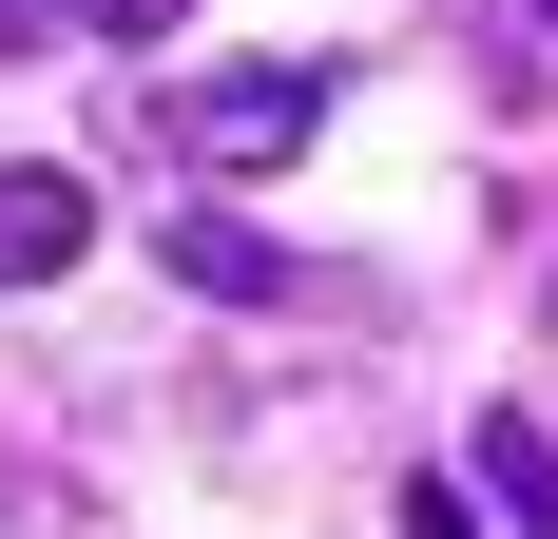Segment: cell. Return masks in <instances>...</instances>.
<instances>
[{
  "label": "cell",
  "instance_id": "cell-1",
  "mask_svg": "<svg viewBox=\"0 0 558 539\" xmlns=\"http://www.w3.org/2000/svg\"><path fill=\"white\" fill-rule=\"evenodd\" d=\"M116 135H155V155H193L213 193H251V173H289L308 135H328V77L308 58H231V77H193V97H116Z\"/></svg>",
  "mask_w": 558,
  "mask_h": 539
},
{
  "label": "cell",
  "instance_id": "cell-3",
  "mask_svg": "<svg viewBox=\"0 0 558 539\" xmlns=\"http://www.w3.org/2000/svg\"><path fill=\"white\" fill-rule=\"evenodd\" d=\"M462 482L501 501L520 539H558V424H539V405H482V443H462Z\"/></svg>",
  "mask_w": 558,
  "mask_h": 539
},
{
  "label": "cell",
  "instance_id": "cell-2",
  "mask_svg": "<svg viewBox=\"0 0 558 539\" xmlns=\"http://www.w3.org/2000/svg\"><path fill=\"white\" fill-rule=\"evenodd\" d=\"M77 251H97V173H58V155H0V289H58Z\"/></svg>",
  "mask_w": 558,
  "mask_h": 539
},
{
  "label": "cell",
  "instance_id": "cell-5",
  "mask_svg": "<svg viewBox=\"0 0 558 539\" xmlns=\"http://www.w3.org/2000/svg\"><path fill=\"white\" fill-rule=\"evenodd\" d=\"M0 539H77V520H58V482L20 463V443H0Z\"/></svg>",
  "mask_w": 558,
  "mask_h": 539
},
{
  "label": "cell",
  "instance_id": "cell-8",
  "mask_svg": "<svg viewBox=\"0 0 558 539\" xmlns=\"http://www.w3.org/2000/svg\"><path fill=\"white\" fill-rule=\"evenodd\" d=\"M0 39H39V0H0Z\"/></svg>",
  "mask_w": 558,
  "mask_h": 539
},
{
  "label": "cell",
  "instance_id": "cell-4",
  "mask_svg": "<svg viewBox=\"0 0 558 539\" xmlns=\"http://www.w3.org/2000/svg\"><path fill=\"white\" fill-rule=\"evenodd\" d=\"M173 289H213V309H270V289H289V251H270L251 213H193V231H173Z\"/></svg>",
  "mask_w": 558,
  "mask_h": 539
},
{
  "label": "cell",
  "instance_id": "cell-7",
  "mask_svg": "<svg viewBox=\"0 0 558 539\" xmlns=\"http://www.w3.org/2000/svg\"><path fill=\"white\" fill-rule=\"evenodd\" d=\"M77 20H97V39H116V58H155V39H173V20H193V0H77Z\"/></svg>",
  "mask_w": 558,
  "mask_h": 539
},
{
  "label": "cell",
  "instance_id": "cell-6",
  "mask_svg": "<svg viewBox=\"0 0 558 539\" xmlns=\"http://www.w3.org/2000/svg\"><path fill=\"white\" fill-rule=\"evenodd\" d=\"M404 539H482V482H444V463H424V482H404Z\"/></svg>",
  "mask_w": 558,
  "mask_h": 539
}]
</instances>
